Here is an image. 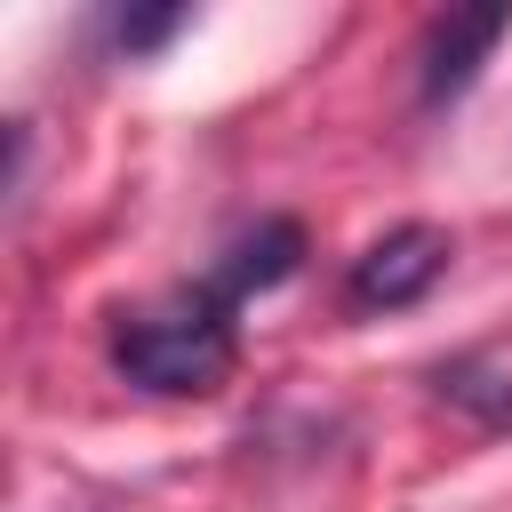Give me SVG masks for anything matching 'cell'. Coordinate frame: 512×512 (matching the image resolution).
Returning <instances> with one entry per match:
<instances>
[{
  "label": "cell",
  "instance_id": "obj_1",
  "mask_svg": "<svg viewBox=\"0 0 512 512\" xmlns=\"http://www.w3.org/2000/svg\"><path fill=\"white\" fill-rule=\"evenodd\" d=\"M240 288L224 272L192 280V288H168L152 304H136L120 328H112V368L144 392H168V400H200L232 376L240 360Z\"/></svg>",
  "mask_w": 512,
  "mask_h": 512
},
{
  "label": "cell",
  "instance_id": "obj_5",
  "mask_svg": "<svg viewBox=\"0 0 512 512\" xmlns=\"http://www.w3.org/2000/svg\"><path fill=\"white\" fill-rule=\"evenodd\" d=\"M184 24H192V8H120V16H112V48H120V56H152V48H168Z\"/></svg>",
  "mask_w": 512,
  "mask_h": 512
},
{
  "label": "cell",
  "instance_id": "obj_4",
  "mask_svg": "<svg viewBox=\"0 0 512 512\" xmlns=\"http://www.w3.org/2000/svg\"><path fill=\"white\" fill-rule=\"evenodd\" d=\"M440 400H456V408H472L480 424H512V376H496V368H480V360H448L440 368Z\"/></svg>",
  "mask_w": 512,
  "mask_h": 512
},
{
  "label": "cell",
  "instance_id": "obj_2",
  "mask_svg": "<svg viewBox=\"0 0 512 512\" xmlns=\"http://www.w3.org/2000/svg\"><path fill=\"white\" fill-rule=\"evenodd\" d=\"M440 272H448V232H440V224H400V232H384V240L352 264L344 296H352L360 312H400V304H416Z\"/></svg>",
  "mask_w": 512,
  "mask_h": 512
},
{
  "label": "cell",
  "instance_id": "obj_3",
  "mask_svg": "<svg viewBox=\"0 0 512 512\" xmlns=\"http://www.w3.org/2000/svg\"><path fill=\"white\" fill-rule=\"evenodd\" d=\"M504 32H512V8H448V16L424 32V72H416L424 104L464 96V88H472V72L488 64V48H496Z\"/></svg>",
  "mask_w": 512,
  "mask_h": 512
}]
</instances>
